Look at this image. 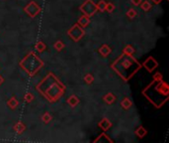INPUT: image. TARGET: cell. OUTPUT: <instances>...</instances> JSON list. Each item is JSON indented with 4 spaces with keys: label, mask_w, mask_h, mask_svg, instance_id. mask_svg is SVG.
<instances>
[{
    "label": "cell",
    "mask_w": 169,
    "mask_h": 143,
    "mask_svg": "<svg viewBox=\"0 0 169 143\" xmlns=\"http://www.w3.org/2000/svg\"><path fill=\"white\" fill-rule=\"evenodd\" d=\"M120 105H121L122 107L124 108V110H128L130 107H132V105H133V101H132L129 98H128V96H126V98H124L123 100H121Z\"/></svg>",
    "instance_id": "cell-15"
},
{
    "label": "cell",
    "mask_w": 169,
    "mask_h": 143,
    "mask_svg": "<svg viewBox=\"0 0 169 143\" xmlns=\"http://www.w3.org/2000/svg\"><path fill=\"white\" fill-rule=\"evenodd\" d=\"M147 134V130L145 129L142 125H141V126H138L136 130V135L138 137H139V138H143V137Z\"/></svg>",
    "instance_id": "cell-16"
},
{
    "label": "cell",
    "mask_w": 169,
    "mask_h": 143,
    "mask_svg": "<svg viewBox=\"0 0 169 143\" xmlns=\"http://www.w3.org/2000/svg\"><path fill=\"white\" fill-rule=\"evenodd\" d=\"M54 48L57 51V52H60L62 49H65V43H63L61 40H59L54 44Z\"/></svg>",
    "instance_id": "cell-22"
},
{
    "label": "cell",
    "mask_w": 169,
    "mask_h": 143,
    "mask_svg": "<svg viewBox=\"0 0 169 143\" xmlns=\"http://www.w3.org/2000/svg\"><path fill=\"white\" fill-rule=\"evenodd\" d=\"M162 79V75L160 73H155V75L153 76V81H161Z\"/></svg>",
    "instance_id": "cell-28"
},
{
    "label": "cell",
    "mask_w": 169,
    "mask_h": 143,
    "mask_svg": "<svg viewBox=\"0 0 169 143\" xmlns=\"http://www.w3.org/2000/svg\"><path fill=\"white\" fill-rule=\"evenodd\" d=\"M36 89L51 102L59 100L65 94V87L52 73H49L42 82H40Z\"/></svg>",
    "instance_id": "cell-1"
},
{
    "label": "cell",
    "mask_w": 169,
    "mask_h": 143,
    "mask_svg": "<svg viewBox=\"0 0 169 143\" xmlns=\"http://www.w3.org/2000/svg\"><path fill=\"white\" fill-rule=\"evenodd\" d=\"M34 99H35V96H34V94L32 93H27L25 94V96H24V100L27 102H32L34 100Z\"/></svg>",
    "instance_id": "cell-27"
},
{
    "label": "cell",
    "mask_w": 169,
    "mask_h": 143,
    "mask_svg": "<svg viewBox=\"0 0 169 143\" xmlns=\"http://www.w3.org/2000/svg\"><path fill=\"white\" fill-rule=\"evenodd\" d=\"M139 6H141V8L143 10V11H145V12H147V11H149L150 9H151V3L148 1V0H145V1H142V3L139 4Z\"/></svg>",
    "instance_id": "cell-20"
},
{
    "label": "cell",
    "mask_w": 169,
    "mask_h": 143,
    "mask_svg": "<svg viewBox=\"0 0 169 143\" xmlns=\"http://www.w3.org/2000/svg\"><path fill=\"white\" fill-rule=\"evenodd\" d=\"M135 53H136V49L133 48L132 45H127L123 50V54H125V55L133 56Z\"/></svg>",
    "instance_id": "cell-19"
},
{
    "label": "cell",
    "mask_w": 169,
    "mask_h": 143,
    "mask_svg": "<svg viewBox=\"0 0 169 143\" xmlns=\"http://www.w3.org/2000/svg\"><path fill=\"white\" fill-rule=\"evenodd\" d=\"M24 12L31 18H35L37 15L40 14L41 12V7L40 5L35 2V1H31L29 4H27L25 8H24Z\"/></svg>",
    "instance_id": "cell-7"
},
{
    "label": "cell",
    "mask_w": 169,
    "mask_h": 143,
    "mask_svg": "<svg viewBox=\"0 0 169 143\" xmlns=\"http://www.w3.org/2000/svg\"><path fill=\"white\" fill-rule=\"evenodd\" d=\"M142 0H131V2L135 5V6H139V4L142 3Z\"/></svg>",
    "instance_id": "cell-29"
},
{
    "label": "cell",
    "mask_w": 169,
    "mask_h": 143,
    "mask_svg": "<svg viewBox=\"0 0 169 143\" xmlns=\"http://www.w3.org/2000/svg\"><path fill=\"white\" fill-rule=\"evenodd\" d=\"M142 93H154L155 94H152V96L149 101L152 102L153 105L156 107H160L165 104L168 100V94H169V88L168 84L161 81H153L148 87L142 90ZM151 96V95H150ZM148 96L147 99H149Z\"/></svg>",
    "instance_id": "cell-3"
},
{
    "label": "cell",
    "mask_w": 169,
    "mask_h": 143,
    "mask_svg": "<svg viewBox=\"0 0 169 143\" xmlns=\"http://www.w3.org/2000/svg\"><path fill=\"white\" fill-rule=\"evenodd\" d=\"M77 24H78L80 27L86 28L87 26L90 24V18L83 14L81 17H79V19H78V21H77Z\"/></svg>",
    "instance_id": "cell-12"
},
{
    "label": "cell",
    "mask_w": 169,
    "mask_h": 143,
    "mask_svg": "<svg viewBox=\"0 0 169 143\" xmlns=\"http://www.w3.org/2000/svg\"><path fill=\"white\" fill-rule=\"evenodd\" d=\"M116 100H117V96H116V95H115L114 94H112V93H108V94H106L103 96V101H104L106 105H113Z\"/></svg>",
    "instance_id": "cell-9"
},
{
    "label": "cell",
    "mask_w": 169,
    "mask_h": 143,
    "mask_svg": "<svg viewBox=\"0 0 169 143\" xmlns=\"http://www.w3.org/2000/svg\"><path fill=\"white\" fill-rule=\"evenodd\" d=\"M14 130H15V132L17 134H22L24 131L26 130V125L23 123L22 121H19V122H17L15 125H14Z\"/></svg>",
    "instance_id": "cell-14"
},
{
    "label": "cell",
    "mask_w": 169,
    "mask_h": 143,
    "mask_svg": "<svg viewBox=\"0 0 169 143\" xmlns=\"http://www.w3.org/2000/svg\"><path fill=\"white\" fill-rule=\"evenodd\" d=\"M111 68H112L124 81L127 82L142 68V65L138 62V60H136L135 57L122 54L119 58L113 63Z\"/></svg>",
    "instance_id": "cell-2"
},
{
    "label": "cell",
    "mask_w": 169,
    "mask_h": 143,
    "mask_svg": "<svg viewBox=\"0 0 169 143\" xmlns=\"http://www.w3.org/2000/svg\"><path fill=\"white\" fill-rule=\"evenodd\" d=\"M150 1H152L154 4H159L163 1V0H150Z\"/></svg>",
    "instance_id": "cell-30"
},
{
    "label": "cell",
    "mask_w": 169,
    "mask_h": 143,
    "mask_svg": "<svg viewBox=\"0 0 169 143\" xmlns=\"http://www.w3.org/2000/svg\"><path fill=\"white\" fill-rule=\"evenodd\" d=\"M51 119H52V116L51 115V113H49V112H45V113L43 114V116H42V120H43V122L46 123V124L50 123V122L51 121Z\"/></svg>",
    "instance_id": "cell-24"
},
{
    "label": "cell",
    "mask_w": 169,
    "mask_h": 143,
    "mask_svg": "<svg viewBox=\"0 0 169 143\" xmlns=\"http://www.w3.org/2000/svg\"><path fill=\"white\" fill-rule=\"evenodd\" d=\"M83 79H84V82L87 84H91L93 82H94V77H93L92 74L88 73V74H86V75L83 77Z\"/></svg>",
    "instance_id": "cell-23"
},
{
    "label": "cell",
    "mask_w": 169,
    "mask_h": 143,
    "mask_svg": "<svg viewBox=\"0 0 169 143\" xmlns=\"http://www.w3.org/2000/svg\"><path fill=\"white\" fill-rule=\"evenodd\" d=\"M35 49H36L37 52L43 53L44 51H46V45L43 41H38L36 43V45H35Z\"/></svg>",
    "instance_id": "cell-18"
},
{
    "label": "cell",
    "mask_w": 169,
    "mask_h": 143,
    "mask_svg": "<svg viewBox=\"0 0 169 143\" xmlns=\"http://www.w3.org/2000/svg\"><path fill=\"white\" fill-rule=\"evenodd\" d=\"M19 65L29 76L34 77L44 67V62L35 52H30L21 60Z\"/></svg>",
    "instance_id": "cell-4"
},
{
    "label": "cell",
    "mask_w": 169,
    "mask_h": 143,
    "mask_svg": "<svg viewBox=\"0 0 169 143\" xmlns=\"http://www.w3.org/2000/svg\"><path fill=\"white\" fill-rule=\"evenodd\" d=\"M7 105H8L9 108H11V110H14L15 108H16L17 106H18L19 101L16 100L15 96H11V99L7 101Z\"/></svg>",
    "instance_id": "cell-17"
},
{
    "label": "cell",
    "mask_w": 169,
    "mask_h": 143,
    "mask_svg": "<svg viewBox=\"0 0 169 143\" xmlns=\"http://www.w3.org/2000/svg\"><path fill=\"white\" fill-rule=\"evenodd\" d=\"M142 66L143 68H145V70L148 73H152L153 70H155V69L158 67V63L153 59V57H148V58L143 62Z\"/></svg>",
    "instance_id": "cell-8"
},
{
    "label": "cell",
    "mask_w": 169,
    "mask_h": 143,
    "mask_svg": "<svg viewBox=\"0 0 169 143\" xmlns=\"http://www.w3.org/2000/svg\"><path fill=\"white\" fill-rule=\"evenodd\" d=\"M98 52H99V54H100L102 57H108L111 54V52H112V49H111V47H110L109 45L103 44L101 47L99 48Z\"/></svg>",
    "instance_id": "cell-10"
},
{
    "label": "cell",
    "mask_w": 169,
    "mask_h": 143,
    "mask_svg": "<svg viewBox=\"0 0 169 143\" xmlns=\"http://www.w3.org/2000/svg\"><path fill=\"white\" fill-rule=\"evenodd\" d=\"M106 1L105 0H100V1L98 2V4H96V8L98 11H100V12H104L105 11V8H106Z\"/></svg>",
    "instance_id": "cell-21"
},
{
    "label": "cell",
    "mask_w": 169,
    "mask_h": 143,
    "mask_svg": "<svg viewBox=\"0 0 169 143\" xmlns=\"http://www.w3.org/2000/svg\"><path fill=\"white\" fill-rule=\"evenodd\" d=\"M79 10L84 15H86L87 17H89V18L97 12L96 4L93 2V0H85V1L80 5Z\"/></svg>",
    "instance_id": "cell-6"
},
{
    "label": "cell",
    "mask_w": 169,
    "mask_h": 143,
    "mask_svg": "<svg viewBox=\"0 0 169 143\" xmlns=\"http://www.w3.org/2000/svg\"><path fill=\"white\" fill-rule=\"evenodd\" d=\"M67 35L70 37L74 42H78L82 39L85 35V31L82 27L78 24H74L67 30Z\"/></svg>",
    "instance_id": "cell-5"
},
{
    "label": "cell",
    "mask_w": 169,
    "mask_h": 143,
    "mask_svg": "<svg viewBox=\"0 0 169 143\" xmlns=\"http://www.w3.org/2000/svg\"><path fill=\"white\" fill-rule=\"evenodd\" d=\"M98 126L100 127L102 130L107 131L108 129L111 128V126H112V122H111L108 118H103L102 120L98 123Z\"/></svg>",
    "instance_id": "cell-11"
},
{
    "label": "cell",
    "mask_w": 169,
    "mask_h": 143,
    "mask_svg": "<svg viewBox=\"0 0 169 143\" xmlns=\"http://www.w3.org/2000/svg\"><path fill=\"white\" fill-rule=\"evenodd\" d=\"M66 102L69 105V106H71V107H75L76 106L79 102H80V100L77 98L76 95H70V96H68V99L66 100Z\"/></svg>",
    "instance_id": "cell-13"
},
{
    "label": "cell",
    "mask_w": 169,
    "mask_h": 143,
    "mask_svg": "<svg viewBox=\"0 0 169 143\" xmlns=\"http://www.w3.org/2000/svg\"><path fill=\"white\" fill-rule=\"evenodd\" d=\"M115 10V5L112 2H107L106 3V8H105V11H107L108 13H112Z\"/></svg>",
    "instance_id": "cell-26"
},
{
    "label": "cell",
    "mask_w": 169,
    "mask_h": 143,
    "mask_svg": "<svg viewBox=\"0 0 169 143\" xmlns=\"http://www.w3.org/2000/svg\"><path fill=\"white\" fill-rule=\"evenodd\" d=\"M4 81H5V79H4V78H3L1 75H0V85H1V84H3Z\"/></svg>",
    "instance_id": "cell-31"
},
{
    "label": "cell",
    "mask_w": 169,
    "mask_h": 143,
    "mask_svg": "<svg viewBox=\"0 0 169 143\" xmlns=\"http://www.w3.org/2000/svg\"><path fill=\"white\" fill-rule=\"evenodd\" d=\"M137 11L135 9H133V8H130L129 10L127 11V16L129 17L130 19H133L135 17L137 16Z\"/></svg>",
    "instance_id": "cell-25"
}]
</instances>
